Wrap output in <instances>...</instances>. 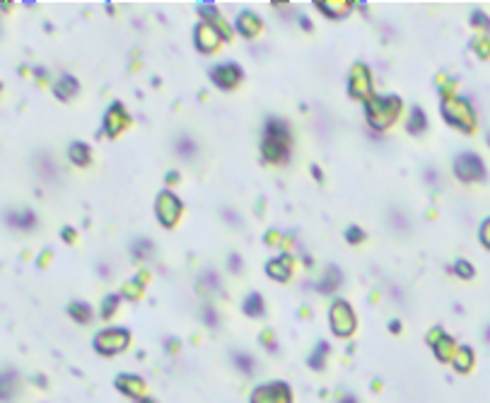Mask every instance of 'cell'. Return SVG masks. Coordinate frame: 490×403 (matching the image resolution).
<instances>
[{"instance_id": "obj_15", "label": "cell", "mask_w": 490, "mask_h": 403, "mask_svg": "<svg viewBox=\"0 0 490 403\" xmlns=\"http://www.w3.org/2000/svg\"><path fill=\"white\" fill-rule=\"evenodd\" d=\"M230 268L239 271V256H232V259H230Z\"/></svg>"}, {"instance_id": "obj_7", "label": "cell", "mask_w": 490, "mask_h": 403, "mask_svg": "<svg viewBox=\"0 0 490 403\" xmlns=\"http://www.w3.org/2000/svg\"><path fill=\"white\" fill-rule=\"evenodd\" d=\"M63 85H65V87H56V94H58V97H63V99H68L70 94L78 90V85H75V80H73V78H63Z\"/></svg>"}, {"instance_id": "obj_3", "label": "cell", "mask_w": 490, "mask_h": 403, "mask_svg": "<svg viewBox=\"0 0 490 403\" xmlns=\"http://www.w3.org/2000/svg\"><path fill=\"white\" fill-rule=\"evenodd\" d=\"M174 150L179 152L184 160H191V157L196 155V142L191 140V138H186V135H181L179 140L174 142Z\"/></svg>"}, {"instance_id": "obj_11", "label": "cell", "mask_w": 490, "mask_h": 403, "mask_svg": "<svg viewBox=\"0 0 490 403\" xmlns=\"http://www.w3.org/2000/svg\"><path fill=\"white\" fill-rule=\"evenodd\" d=\"M471 20H473V24H478V27H483V29H488V27H490V20L480 10L473 12V17H471Z\"/></svg>"}, {"instance_id": "obj_4", "label": "cell", "mask_w": 490, "mask_h": 403, "mask_svg": "<svg viewBox=\"0 0 490 403\" xmlns=\"http://www.w3.org/2000/svg\"><path fill=\"white\" fill-rule=\"evenodd\" d=\"M8 217H10V225H15V227H31V225H34V215H31L29 210L10 212Z\"/></svg>"}, {"instance_id": "obj_8", "label": "cell", "mask_w": 490, "mask_h": 403, "mask_svg": "<svg viewBox=\"0 0 490 403\" xmlns=\"http://www.w3.org/2000/svg\"><path fill=\"white\" fill-rule=\"evenodd\" d=\"M423 126H425V116H423V111H420V109H413V114H410V126H408V128H410L413 133H418L420 128H423Z\"/></svg>"}, {"instance_id": "obj_13", "label": "cell", "mask_w": 490, "mask_h": 403, "mask_svg": "<svg viewBox=\"0 0 490 403\" xmlns=\"http://www.w3.org/2000/svg\"><path fill=\"white\" fill-rule=\"evenodd\" d=\"M345 234L350 237V242H360V239H362V232H360V230H355V227H350Z\"/></svg>"}, {"instance_id": "obj_16", "label": "cell", "mask_w": 490, "mask_h": 403, "mask_svg": "<svg viewBox=\"0 0 490 403\" xmlns=\"http://www.w3.org/2000/svg\"><path fill=\"white\" fill-rule=\"evenodd\" d=\"M343 403H355V401L353 398H343Z\"/></svg>"}, {"instance_id": "obj_17", "label": "cell", "mask_w": 490, "mask_h": 403, "mask_svg": "<svg viewBox=\"0 0 490 403\" xmlns=\"http://www.w3.org/2000/svg\"><path fill=\"white\" fill-rule=\"evenodd\" d=\"M488 142H490V133H488Z\"/></svg>"}, {"instance_id": "obj_2", "label": "cell", "mask_w": 490, "mask_h": 403, "mask_svg": "<svg viewBox=\"0 0 490 403\" xmlns=\"http://www.w3.org/2000/svg\"><path fill=\"white\" fill-rule=\"evenodd\" d=\"M213 78L220 82V87H230V85H234V82L239 80V70L234 65H230V63H225L222 68H218V70L213 72Z\"/></svg>"}, {"instance_id": "obj_9", "label": "cell", "mask_w": 490, "mask_h": 403, "mask_svg": "<svg viewBox=\"0 0 490 403\" xmlns=\"http://www.w3.org/2000/svg\"><path fill=\"white\" fill-rule=\"evenodd\" d=\"M234 362L239 364L244 372H251V370H254V360H249L247 355H241V353H239V355H234Z\"/></svg>"}, {"instance_id": "obj_14", "label": "cell", "mask_w": 490, "mask_h": 403, "mask_svg": "<svg viewBox=\"0 0 490 403\" xmlns=\"http://www.w3.org/2000/svg\"><path fill=\"white\" fill-rule=\"evenodd\" d=\"M480 237H483V239H485V244H490V220L485 222V227H483V230H480Z\"/></svg>"}, {"instance_id": "obj_5", "label": "cell", "mask_w": 490, "mask_h": 403, "mask_svg": "<svg viewBox=\"0 0 490 403\" xmlns=\"http://www.w3.org/2000/svg\"><path fill=\"white\" fill-rule=\"evenodd\" d=\"M70 157L75 162H80V164H85V162L90 160V152H87V148L82 145V142H75L73 148H70Z\"/></svg>"}, {"instance_id": "obj_1", "label": "cell", "mask_w": 490, "mask_h": 403, "mask_svg": "<svg viewBox=\"0 0 490 403\" xmlns=\"http://www.w3.org/2000/svg\"><path fill=\"white\" fill-rule=\"evenodd\" d=\"M454 171H457V176L464 179V181H476V179H483L485 176V167H483L478 155H473V152L459 155L457 157V164H454Z\"/></svg>"}, {"instance_id": "obj_6", "label": "cell", "mask_w": 490, "mask_h": 403, "mask_svg": "<svg viewBox=\"0 0 490 403\" xmlns=\"http://www.w3.org/2000/svg\"><path fill=\"white\" fill-rule=\"evenodd\" d=\"M244 309H247V314H251V316H259V314L263 312V304H261L259 295H249V300H247V304H244Z\"/></svg>"}, {"instance_id": "obj_12", "label": "cell", "mask_w": 490, "mask_h": 403, "mask_svg": "<svg viewBox=\"0 0 490 403\" xmlns=\"http://www.w3.org/2000/svg\"><path fill=\"white\" fill-rule=\"evenodd\" d=\"M73 314H80V321L90 319V307L87 304H73Z\"/></svg>"}, {"instance_id": "obj_10", "label": "cell", "mask_w": 490, "mask_h": 403, "mask_svg": "<svg viewBox=\"0 0 490 403\" xmlns=\"http://www.w3.org/2000/svg\"><path fill=\"white\" fill-rule=\"evenodd\" d=\"M454 268H457V273H459V275H464V278H473V268H471L466 261H457V266H454Z\"/></svg>"}]
</instances>
